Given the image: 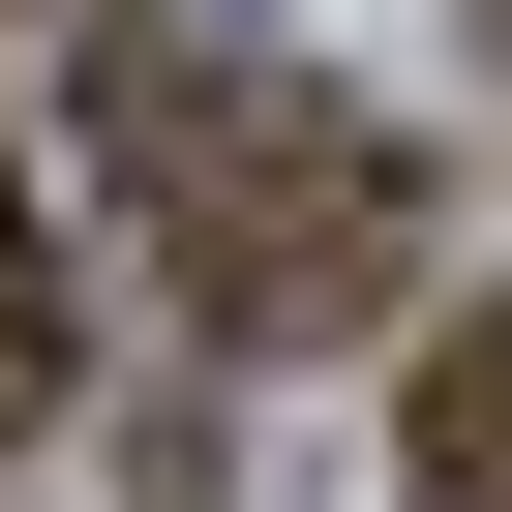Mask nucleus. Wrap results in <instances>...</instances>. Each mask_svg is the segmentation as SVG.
Listing matches in <instances>:
<instances>
[{
    "label": "nucleus",
    "instance_id": "7ed1b4c3",
    "mask_svg": "<svg viewBox=\"0 0 512 512\" xmlns=\"http://www.w3.org/2000/svg\"><path fill=\"white\" fill-rule=\"evenodd\" d=\"M61 392V241H31V181H0V422Z\"/></svg>",
    "mask_w": 512,
    "mask_h": 512
},
{
    "label": "nucleus",
    "instance_id": "f03ea898",
    "mask_svg": "<svg viewBox=\"0 0 512 512\" xmlns=\"http://www.w3.org/2000/svg\"><path fill=\"white\" fill-rule=\"evenodd\" d=\"M422 512H512V302L422 332Z\"/></svg>",
    "mask_w": 512,
    "mask_h": 512
},
{
    "label": "nucleus",
    "instance_id": "f257e3e1",
    "mask_svg": "<svg viewBox=\"0 0 512 512\" xmlns=\"http://www.w3.org/2000/svg\"><path fill=\"white\" fill-rule=\"evenodd\" d=\"M91 181L121 241L241 332V362H302L422 272V151L332 91V61H211V31H91Z\"/></svg>",
    "mask_w": 512,
    "mask_h": 512
},
{
    "label": "nucleus",
    "instance_id": "20e7f679",
    "mask_svg": "<svg viewBox=\"0 0 512 512\" xmlns=\"http://www.w3.org/2000/svg\"><path fill=\"white\" fill-rule=\"evenodd\" d=\"M0 31H31V0H0Z\"/></svg>",
    "mask_w": 512,
    "mask_h": 512
}]
</instances>
